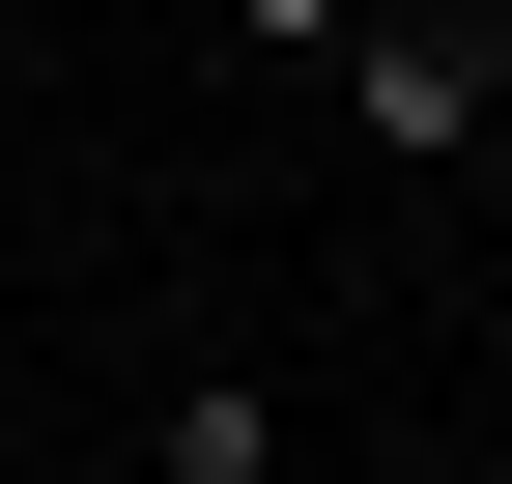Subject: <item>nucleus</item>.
<instances>
[{
	"label": "nucleus",
	"instance_id": "obj_1",
	"mask_svg": "<svg viewBox=\"0 0 512 484\" xmlns=\"http://www.w3.org/2000/svg\"><path fill=\"white\" fill-rule=\"evenodd\" d=\"M342 114H370L399 171H456V143H484V29H456V0H370V29H342Z\"/></svg>",
	"mask_w": 512,
	"mask_h": 484
},
{
	"label": "nucleus",
	"instance_id": "obj_2",
	"mask_svg": "<svg viewBox=\"0 0 512 484\" xmlns=\"http://www.w3.org/2000/svg\"><path fill=\"white\" fill-rule=\"evenodd\" d=\"M143 456H171V484H285V399H256V371H171Z\"/></svg>",
	"mask_w": 512,
	"mask_h": 484
},
{
	"label": "nucleus",
	"instance_id": "obj_3",
	"mask_svg": "<svg viewBox=\"0 0 512 484\" xmlns=\"http://www.w3.org/2000/svg\"><path fill=\"white\" fill-rule=\"evenodd\" d=\"M342 29H370V0H228V57H256V86H342Z\"/></svg>",
	"mask_w": 512,
	"mask_h": 484
},
{
	"label": "nucleus",
	"instance_id": "obj_4",
	"mask_svg": "<svg viewBox=\"0 0 512 484\" xmlns=\"http://www.w3.org/2000/svg\"><path fill=\"white\" fill-rule=\"evenodd\" d=\"M484 143H512V0H484Z\"/></svg>",
	"mask_w": 512,
	"mask_h": 484
}]
</instances>
